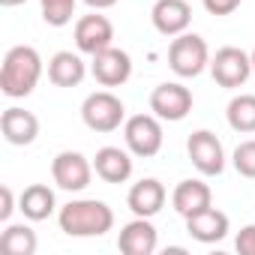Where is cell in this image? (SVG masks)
Returning a JSON list of instances; mask_svg holds the SVG:
<instances>
[{
    "label": "cell",
    "instance_id": "1",
    "mask_svg": "<svg viewBox=\"0 0 255 255\" xmlns=\"http://www.w3.org/2000/svg\"><path fill=\"white\" fill-rule=\"evenodd\" d=\"M42 78V57L33 45H15L6 51L0 66V90L9 99H24Z\"/></svg>",
    "mask_w": 255,
    "mask_h": 255
},
{
    "label": "cell",
    "instance_id": "2",
    "mask_svg": "<svg viewBox=\"0 0 255 255\" xmlns=\"http://www.w3.org/2000/svg\"><path fill=\"white\" fill-rule=\"evenodd\" d=\"M60 231L69 237H102L114 228V210L96 198H78L60 207L57 213Z\"/></svg>",
    "mask_w": 255,
    "mask_h": 255
},
{
    "label": "cell",
    "instance_id": "3",
    "mask_svg": "<svg viewBox=\"0 0 255 255\" xmlns=\"http://www.w3.org/2000/svg\"><path fill=\"white\" fill-rule=\"evenodd\" d=\"M168 66L180 78H195L210 66V51L207 42L198 33H180L168 45Z\"/></svg>",
    "mask_w": 255,
    "mask_h": 255
},
{
    "label": "cell",
    "instance_id": "4",
    "mask_svg": "<svg viewBox=\"0 0 255 255\" xmlns=\"http://www.w3.org/2000/svg\"><path fill=\"white\" fill-rule=\"evenodd\" d=\"M81 120L93 132H114L126 120V105L111 90H96L81 102Z\"/></svg>",
    "mask_w": 255,
    "mask_h": 255
},
{
    "label": "cell",
    "instance_id": "5",
    "mask_svg": "<svg viewBox=\"0 0 255 255\" xmlns=\"http://www.w3.org/2000/svg\"><path fill=\"white\" fill-rule=\"evenodd\" d=\"M123 138L132 156L150 159L162 150V123L156 114H132L123 123Z\"/></svg>",
    "mask_w": 255,
    "mask_h": 255
},
{
    "label": "cell",
    "instance_id": "6",
    "mask_svg": "<svg viewBox=\"0 0 255 255\" xmlns=\"http://www.w3.org/2000/svg\"><path fill=\"white\" fill-rule=\"evenodd\" d=\"M210 75L219 87L225 90H237L249 81L252 75V57L243 51V48H234V45H225L219 48L213 57H210Z\"/></svg>",
    "mask_w": 255,
    "mask_h": 255
},
{
    "label": "cell",
    "instance_id": "7",
    "mask_svg": "<svg viewBox=\"0 0 255 255\" xmlns=\"http://www.w3.org/2000/svg\"><path fill=\"white\" fill-rule=\"evenodd\" d=\"M90 177H93V162L84 153H78V150H60L51 159V180L60 189H66V192L87 189Z\"/></svg>",
    "mask_w": 255,
    "mask_h": 255
},
{
    "label": "cell",
    "instance_id": "8",
    "mask_svg": "<svg viewBox=\"0 0 255 255\" xmlns=\"http://www.w3.org/2000/svg\"><path fill=\"white\" fill-rule=\"evenodd\" d=\"M150 111L159 120L177 123V120H183L192 111V90L183 87L180 81H165V84L153 87V93H150Z\"/></svg>",
    "mask_w": 255,
    "mask_h": 255
},
{
    "label": "cell",
    "instance_id": "9",
    "mask_svg": "<svg viewBox=\"0 0 255 255\" xmlns=\"http://www.w3.org/2000/svg\"><path fill=\"white\" fill-rule=\"evenodd\" d=\"M186 153L192 159V165L204 174V177H216L225 171V150L222 141L210 132V129H198L189 135L186 141Z\"/></svg>",
    "mask_w": 255,
    "mask_h": 255
},
{
    "label": "cell",
    "instance_id": "10",
    "mask_svg": "<svg viewBox=\"0 0 255 255\" xmlns=\"http://www.w3.org/2000/svg\"><path fill=\"white\" fill-rule=\"evenodd\" d=\"M75 45L81 54H99L105 48L114 45V27L105 15H99V9L93 15H81L75 21Z\"/></svg>",
    "mask_w": 255,
    "mask_h": 255
},
{
    "label": "cell",
    "instance_id": "11",
    "mask_svg": "<svg viewBox=\"0 0 255 255\" xmlns=\"http://www.w3.org/2000/svg\"><path fill=\"white\" fill-rule=\"evenodd\" d=\"M90 72H93V78L102 87H120V84L129 81V75H132V57L126 54L123 48H114L111 45V48L93 54Z\"/></svg>",
    "mask_w": 255,
    "mask_h": 255
},
{
    "label": "cell",
    "instance_id": "12",
    "mask_svg": "<svg viewBox=\"0 0 255 255\" xmlns=\"http://www.w3.org/2000/svg\"><path fill=\"white\" fill-rule=\"evenodd\" d=\"M0 132H3V138L15 147H27L36 141L39 135V120L33 111L27 108H18V105H9L3 114H0Z\"/></svg>",
    "mask_w": 255,
    "mask_h": 255
},
{
    "label": "cell",
    "instance_id": "13",
    "mask_svg": "<svg viewBox=\"0 0 255 255\" xmlns=\"http://www.w3.org/2000/svg\"><path fill=\"white\" fill-rule=\"evenodd\" d=\"M156 243H159L156 228L144 216H135L132 222H126L120 228V237H117V249L123 255H153Z\"/></svg>",
    "mask_w": 255,
    "mask_h": 255
},
{
    "label": "cell",
    "instance_id": "14",
    "mask_svg": "<svg viewBox=\"0 0 255 255\" xmlns=\"http://www.w3.org/2000/svg\"><path fill=\"white\" fill-rule=\"evenodd\" d=\"M150 21L162 36H180L192 21V9L186 0H156L150 9Z\"/></svg>",
    "mask_w": 255,
    "mask_h": 255
},
{
    "label": "cell",
    "instance_id": "15",
    "mask_svg": "<svg viewBox=\"0 0 255 255\" xmlns=\"http://www.w3.org/2000/svg\"><path fill=\"white\" fill-rule=\"evenodd\" d=\"M228 225H231L228 216L222 210H216L213 204L198 210V213H192V216H186V231L198 243H219V240H225L228 237Z\"/></svg>",
    "mask_w": 255,
    "mask_h": 255
},
{
    "label": "cell",
    "instance_id": "16",
    "mask_svg": "<svg viewBox=\"0 0 255 255\" xmlns=\"http://www.w3.org/2000/svg\"><path fill=\"white\" fill-rule=\"evenodd\" d=\"M126 207H129L135 216L153 219L162 207H165V186L156 177H144L138 183H132L129 195H126Z\"/></svg>",
    "mask_w": 255,
    "mask_h": 255
},
{
    "label": "cell",
    "instance_id": "17",
    "mask_svg": "<svg viewBox=\"0 0 255 255\" xmlns=\"http://www.w3.org/2000/svg\"><path fill=\"white\" fill-rule=\"evenodd\" d=\"M93 171L105 183H126L132 177V156L120 147H99L93 156Z\"/></svg>",
    "mask_w": 255,
    "mask_h": 255
},
{
    "label": "cell",
    "instance_id": "18",
    "mask_svg": "<svg viewBox=\"0 0 255 255\" xmlns=\"http://www.w3.org/2000/svg\"><path fill=\"white\" fill-rule=\"evenodd\" d=\"M171 204H174V210L186 219V216H192V213L210 207V204H213V192H210V186H207L204 180H180V183L174 186V192H171Z\"/></svg>",
    "mask_w": 255,
    "mask_h": 255
},
{
    "label": "cell",
    "instance_id": "19",
    "mask_svg": "<svg viewBox=\"0 0 255 255\" xmlns=\"http://www.w3.org/2000/svg\"><path fill=\"white\" fill-rule=\"evenodd\" d=\"M84 75H87V66L72 51H57L48 60V81L57 87H78L84 81Z\"/></svg>",
    "mask_w": 255,
    "mask_h": 255
},
{
    "label": "cell",
    "instance_id": "20",
    "mask_svg": "<svg viewBox=\"0 0 255 255\" xmlns=\"http://www.w3.org/2000/svg\"><path fill=\"white\" fill-rule=\"evenodd\" d=\"M54 189L51 186H45V183H30L24 192H21V198H18V210L24 213V219H30V222H42V219H48L51 213H54Z\"/></svg>",
    "mask_w": 255,
    "mask_h": 255
},
{
    "label": "cell",
    "instance_id": "21",
    "mask_svg": "<svg viewBox=\"0 0 255 255\" xmlns=\"http://www.w3.org/2000/svg\"><path fill=\"white\" fill-rule=\"evenodd\" d=\"M225 117H228V126L234 132H243V135H252L255 132V96L252 93H240L228 102L225 108Z\"/></svg>",
    "mask_w": 255,
    "mask_h": 255
},
{
    "label": "cell",
    "instance_id": "22",
    "mask_svg": "<svg viewBox=\"0 0 255 255\" xmlns=\"http://www.w3.org/2000/svg\"><path fill=\"white\" fill-rule=\"evenodd\" d=\"M39 246L36 240V231L30 225H6L3 234H0V249H3L6 255H33Z\"/></svg>",
    "mask_w": 255,
    "mask_h": 255
},
{
    "label": "cell",
    "instance_id": "23",
    "mask_svg": "<svg viewBox=\"0 0 255 255\" xmlns=\"http://www.w3.org/2000/svg\"><path fill=\"white\" fill-rule=\"evenodd\" d=\"M75 3L78 0H39L45 24L48 27H66L75 15Z\"/></svg>",
    "mask_w": 255,
    "mask_h": 255
},
{
    "label": "cell",
    "instance_id": "24",
    "mask_svg": "<svg viewBox=\"0 0 255 255\" xmlns=\"http://www.w3.org/2000/svg\"><path fill=\"white\" fill-rule=\"evenodd\" d=\"M231 162H234V168H237V174H240V177H249V180H255V138H249V141H240V144L234 147V156H231Z\"/></svg>",
    "mask_w": 255,
    "mask_h": 255
},
{
    "label": "cell",
    "instance_id": "25",
    "mask_svg": "<svg viewBox=\"0 0 255 255\" xmlns=\"http://www.w3.org/2000/svg\"><path fill=\"white\" fill-rule=\"evenodd\" d=\"M234 249L240 255H255V222L246 225V228H240V234L234 237Z\"/></svg>",
    "mask_w": 255,
    "mask_h": 255
},
{
    "label": "cell",
    "instance_id": "26",
    "mask_svg": "<svg viewBox=\"0 0 255 255\" xmlns=\"http://www.w3.org/2000/svg\"><path fill=\"white\" fill-rule=\"evenodd\" d=\"M201 3H204V9L210 15H231L243 0H201Z\"/></svg>",
    "mask_w": 255,
    "mask_h": 255
},
{
    "label": "cell",
    "instance_id": "27",
    "mask_svg": "<svg viewBox=\"0 0 255 255\" xmlns=\"http://www.w3.org/2000/svg\"><path fill=\"white\" fill-rule=\"evenodd\" d=\"M15 210V198H12V189L9 186H0V222H9Z\"/></svg>",
    "mask_w": 255,
    "mask_h": 255
},
{
    "label": "cell",
    "instance_id": "28",
    "mask_svg": "<svg viewBox=\"0 0 255 255\" xmlns=\"http://www.w3.org/2000/svg\"><path fill=\"white\" fill-rule=\"evenodd\" d=\"M84 3H87L90 9H111L117 0H84Z\"/></svg>",
    "mask_w": 255,
    "mask_h": 255
},
{
    "label": "cell",
    "instance_id": "29",
    "mask_svg": "<svg viewBox=\"0 0 255 255\" xmlns=\"http://www.w3.org/2000/svg\"><path fill=\"white\" fill-rule=\"evenodd\" d=\"M21 3H27V0H0V6H21Z\"/></svg>",
    "mask_w": 255,
    "mask_h": 255
},
{
    "label": "cell",
    "instance_id": "30",
    "mask_svg": "<svg viewBox=\"0 0 255 255\" xmlns=\"http://www.w3.org/2000/svg\"><path fill=\"white\" fill-rule=\"evenodd\" d=\"M249 57H252V75H255V48H252V54H249Z\"/></svg>",
    "mask_w": 255,
    "mask_h": 255
}]
</instances>
